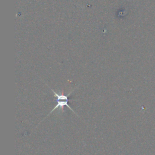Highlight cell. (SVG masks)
Masks as SVG:
<instances>
[{
	"mask_svg": "<svg viewBox=\"0 0 155 155\" xmlns=\"http://www.w3.org/2000/svg\"><path fill=\"white\" fill-rule=\"evenodd\" d=\"M51 89V91L53 93V94H54V97H56V102H57V104H56V106L51 110V111L47 115V116L45 117H47L49 114H50L54 110H55L56 108H59L60 110H64V107H65V106H66L67 107H68V108H70L74 113H75L76 115H78V114H76V113H75V111L71 108V107L68 105V101H69V99H68V96L71 94V93L74 90H74H73L71 92H70L68 94H67V95H65V94H64L63 93H62V94H58V93H57L56 92H55L53 89H51V88H50Z\"/></svg>",
	"mask_w": 155,
	"mask_h": 155,
	"instance_id": "obj_1",
	"label": "cell"
}]
</instances>
